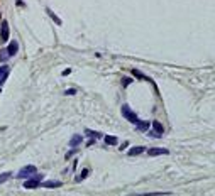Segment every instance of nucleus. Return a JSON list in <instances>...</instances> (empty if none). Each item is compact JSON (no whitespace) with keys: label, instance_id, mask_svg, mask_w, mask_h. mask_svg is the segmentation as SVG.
<instances>
[{"label":"nucleus","instance_id":"obj_1","mask_svg":"<svg viewBox=\"0 0 215 196\" xmlns=\"http://www.w3.org/2000/svg\"><path fill=\"white\" fill-rule=\"evenodd\" d=\"M120 112H122V117H124L125 120H129L131 124H137V120H139V117H137V113L135 112H132V108L129 105H122V108H120Z\"/></svg>","mask_w":215,"mask_h":196},{"label":"nucleus","instance_id":"obj_2","mask_svg":"<svg viewBox=\"0 0 215 196\" xmlns=\"http://www.w3.org/2000/svg\"><path fill=\"white\" fill-rule=\"evenodd\" d=\"M34 174H36V166H24V167H22V169L20 171H19V178H20V179H29L31 178V176H34Z\"/></svg>","mask_w":215,"mask_h":196},{"label":"nucleus","instance_id":"obj_3","mask_svg":"<svg viewBox=\"0 0 215 196\" xmlns=\"http://www.w3.org/2000/svg\"><path fill=\"white\" fill-rule=\"evenodd\" d=\"M147 154H149L151 157H156V156H168L169 151L164 149V147H151V149L147 151Z\"/></svg>","mask_w":215,"mask_h":196},{"label":"nucleus","instance_id":"obj_4","mask_svg":"<svg viewBox=\"0 0 215 196\" xmlns=\"http://www.w3.org/2000/svg\"><path fill=\"white\" fill-rule=\"evenodd\" d=\"M9 22L7 20H2V29H0V39H2V42H7L9 41Z\"/></svg>","mask_w":215,"mask_h":196},{"label":"nucleus","instance_id":"obj_5","mask_svg":"<svg viewBox=\"0 0 215 196\" xmlns=\"http://www.w3.org/2000/svg\"><path fill=\"white\" fill-rule=\"evenodd\" d=\"M41 186V181L39 179H27V181H24V188L26 189H34V188H39Z\"/></svg>","mask_w":215,"mask_h":196},{"label":"nucleus","instance_id":"obj_6","mask_svg":"<svg viewBox=\"0 0 215 196\" xmlns=\"http://www.w3.org/2000/svg\"><path fill=\"white\" fill-rule=\"evenodd\" d=\"M135 129H137V130H141V132H147L151 129V124H149V122H146V120H137Z\"/></svg>","mask_w":215,"mask_h":196},{"label":"nucleus","instance_id":"obj_7","mask_svg":"<svg viewBox=\"0 0 215 196\" xmlns=\"http://www.w3.org/2000/svg\"><path fill=\"white\" fill-rule=\"evenodd\" d=\"M17 51H19V42H17V41H12V42L9 44V47H7L9 56H15V54H17Z\"/></svg>","mask_w":215,"mask_h":196},{"label":"nucleus","instance_id":"obj_8","mask_svg":"<svg viewBox=\"0 0 215 196\" xmlns=\"http://www.w3.org/2000/svg\"><path fill=\"white\" fill-rule=\"evenodd\" d=\"M81 142H83V137H81V135H73V137H71V140H69V147H78V145H81Z\"/></svg>","mask_w":215,"mask_h":196},{"label":"nucleus","instance_id":"obj_9","mask_svg":"<svg viewBox=\"0 0 215 196\" xmlns=\"http://www.w3.org/2000/svg\"><path fill=\"white\" fill-rule=\"evenodd\" d=\"M142 152H146V147L137 145V147H131L127 154H129V156H139V154H142Z\"/></svg>","mask_w":215,"mask_h":196},{"label":"nucleus","instance_id":"obj_10","mask_svg":"<svg viewBox=\"0 0 215 196\" xmlns=\"http://www.w3.org/2000/svg\"><path fill=\"white\" fill-rule=\"evenodd\" d=\"M151 127L154 129V132H156V134L163 135V132H164V127H163V124H161V122H158V120H154V122H151Z\"/></svg>","mask_w":215,"mask_h":196},{"label":"nucleus","instance_id":"obj_11","mask_svg":"<svg viewBox=\"0 0 215 196\" xmlns=\"http://www.w3.org/2000/svg\"><path fill=\"white\" fill-rule=\"evenodd\" d=\"M43 188H47V189H53V188H59L61 186V181H46V183H41Z\"/></svg>","mask_w":215,"mask_h":196},{"label":"nucleus","instance_id":"obj_12","mask_svg":"<svg viewBox=\"0 0 215 196\" xmlns=\"http://www.w3.org/2000/svg\"><path fill=\"white\" fill-rule=\"evenodd\" d=\"M46 12H47V15H49V17H51L53 20H54V24H56V26H61V24H63V22H61V19H59L58 15H56L54 12L51 10V9H46Z\"/></svg>","mask_w":215,"mask_h":196},{"label":"nucleus","instance_id":"obj_13","mask_svg":"<svg viewBox=\"0 0 215 196\" xmlns=\"http://www.w3.org/2000/svg\"><path fill=\"white\" fill-rule=\"evenodd\" d=\"M85 135L91 137L93 140H97V139H100V137H102V134H100V132H97V130H90V129H87V130H85Z\"/></svg>","mask_w":215,"mask_h":196},{"label":"nucleus","instance_id":"obj_14","mask_svg":"<svg viewBox=\"0 0 215 196\" xmlns=\"http://www.w3.org/2000/svg\"><path fill=\"white\" fill-rule=\"evenodd\" d=\"M105 144L115 145L117 144V137H115V135H105Z\"/></svg>","mask_w":215,"mask_h":196},{"label":"nucleus","instance_id":"obj_15","mask_svg":"<svg viewBox=\"0 0 215 196\" xmlns=\"http://www.w3.org/2000/svg\"><path fill=\"white\" fill-rule=\"evenodd\" d=\"M132 74H134L135 78H139V80H147V81H151L149 78H147V76H144V74H142V73L139 71V69H132Z\"/></svg>","mask_w":215,"mask_h":196},{"label":"nucleus","instance_id":"obj_16","mask_svg":"<svg viewBox=\"0 0 215 196\" xmlns=\"http://www.w3.org/2000/svg\"><path fill=\"white\" fill-rule=\"evenodd\" d=\"M9 178H12V172H2L0 174V183H5Z\"/></svg>","mask_w":215,"mask_h":196},{"label":"nucleus","instance_id":"obj_17","mask_svg":"<svg viewBox=\"0 0 215 196\" xmlns=\"http://www.w3.org/2000/svg\"><path fill=\"white\" fill-rule=\"evenodd\" d=\"M88 172H90V171H88V169H85L83 172H81V174H78V176H76V181H83V179L88 176Z\"/></svg>","mask_w":215,"mask_h":196},{"label":"nucleus","instance_id":"obj_18","mask_svg":"<svg viewBox=\"0 0 215 196\" xmlns=\"http://www.w3.org/2000/svg\"><path fill=\"white\" fill-rule=\"evenodd\" d=\"M161 194H169V193H144V194H137V196H161Z\"/></svg>","mask_w":215,"mask_h":196},{"label":"nucleus","instance_id":"obj_19","mask_svg":"<svg viewBox=\"0 0 215 196\" xmlns=\"http://www.w3.org/2000/svg\"><path fill=\"white\" fill-rule=\"evenodd\" d=\"M9 58H10V56H9L7 49H5V51H2V53H0V59H4V61H5V59H9Z\"/></svg>","mask_w":215,"mask_h":196},{"label":"nucleus","instance_id":"obj_20","mask_svg":"<svg viewBox=\"0 0 215 196\" xmlns=\"http://www.w3.org/2000/svg\"><path fill=\"white\" fill-rule=\"evenodd\" d=\"M132 83V80H131V78H124V80H122V86H129V85H131Z\"/></svg>","mask_w":215,"mask_h":196},{"label":"nucleus","instance_id":"obj_21","mask_svg":"<svg viewBox=\"0 0 215 196\" xmlns=\"http://www.w3.org/2000/svg\"><path fill=\"white\" fill-rule=\"evenodd\" d=\"M75 154H76V151H75V149H71V151H69L68 154H66V159H71V157H73Z\"/></svg>","mask_w":215,"mask_h":196},{"label":"nucleus","instance_id":"obj_22","mask_svg":"<svg viewBox=\"0 0 215 196\" xmlns=\"http://www.w3.org/2000/svg\"><path fill=\"white\" fill-rule=\"evenodd\" d=\"M69 73H71V69H69V68H66L65 71H63V76H66V74H69Z\"/></svg>","mask_w":215,"mask_h":196},{"label":"nucleus","instance_id":"obj_23","mask_svg":"<svg viewBox=\"0 0 215 196\" xmlns=\"http://www.w3.org/2000/svg\"><path fill=\"white\" fill-rule=\"evenodd\" d=\"M17 5H19V7H24V5H26V4H24L22 0H17Z\"/></svg>","mask_w":215,"mask_h":196},{"label":"nucleus","instance_id":"obj_24","mask_svg":"<svg viewBox=\"0 0 215 196\" xmlns=\"http://www.w3.org/2000/svg\"><path fill=\"white\" fill-rule=\"evenodd\" d=\"M75 93H76L75 90H68V91H66V95H75Z\"/></svg>","mask_w":215,"mask_h":196}]
</instances>
